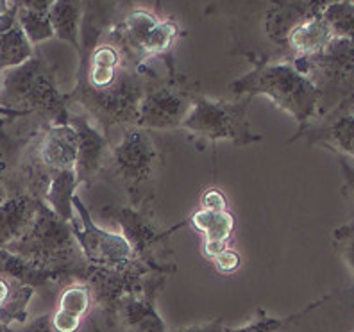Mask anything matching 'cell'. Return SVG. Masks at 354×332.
Masks as SVG:
<instances>
[{
    "instance_id": "cell-29",
    "label": "cell",
    "mask_w": 354,
    "mask_h": 332,
    "mask_svg": "<svg viewBox=\"0 0 354 332\" xmlns=\"http://www.w3.org/2000/svg\"><path fill=\"white\" fill-rule=\"evenodd\" d=\"M333 246L342 257V261L354 273V215L351 222L338 225L337 229L333 231Z\"/></svg>"
},
{
    "instance_id": "cell-26",
    "label": "cell",
    "mask_w": 354,
    "mask_h": 332,
    "mask_svg": "<svg viewBox=\"0 0 354 332\" xmlns=\"http://www.w3.org/2000/svg\"><path fill=\"white\" fill-rule=\"evenodd\" d=\"M328 298H329V295L324 298H320V300H317V302L310 304L306 309L299 311V313H294V315H288V316H270L265 309H256L254 318H252L249 324L242 325V327H236V329H225V331L227 332H277V331H281V329H285L286 325L294 324L295 320H299L301 316H306L310 311H313V309H317V307L322 306V304H324Z\"/></svg>"
},
{
    "instance_id": "cell-4",
    "label": "cell",
    "mask_w": 354,
    "mask_h": 332,
    "mask_svg": "<svg viewBox=\"0 0 354 332\" xmlns=\"http://www.w3.org/2000/svg\"><path fill=\"white\" fill-rule=\"evenodd\" d=\"M152 74L140 66L126 63L113 84L95 90V88L75 84L68 95L70 106H77L86 113L97 126L108 134L113 127H133L138 120V109L147 88L151 86Z\"/></svg>"
},
{
    "instance_id": "cell-11",
    "label": "cell",
    "mask_w": 354,
    "mask_h": 332,
    "mask_svg": "<svg viewBox=\"0 0 354 332\" xmlns=\"http://www.w3.org/2000/svg\"><path fill=\"white\" fill-rule=\"evenodd\" d=\"M74 209L77 218L72 224V229L88 264L115 268L129 264L134 259H138L124 234L102 229L93 222L91 213L88 211L86 204L82 202L79 195L74 197Z\"/></svg>"
},
{
    "instance_id": "cell-25",
    "label": "cell",
    "mask_w": 354,
    "mask_h": 332,
    "mask_svg": "<svg viewBox=\"0 0 354 332\" xmlns=\"http://www.w3.org/2000/svg\"><path fill=\"white\" fill-rule=\"evenodd\" d=\"M0 273L15 277L18 281L26 282V284L32 286L36 289L48 284V282L63 284V279H61L59 273L38 268L36 264L29 263L27 259L13 254L8 248H0Z\"/></svg>"
},
{
    "instance_id": "cell-42",
    "label": "cell",
    "mask_w": 354,
    "mask_h": 332,
    "mask_svg": "<svg viewBox=\"0 0 354 332\" xmlns=\"http://www.w3.org/2000/svg\"><path fill=\"white\" fill-rule=\"evenodd\" d=\"M349 2H354V0H349Z\"/></svg>"
},
{
    "instance_id": "cell-3",
    "label": "cell",
    "mask_w": 354,
    "mask_h": 332,
    "mask_svg": "<svg viewBox=\"0 0 354 332\" xmlns=\"http://www.w3.org/2000/svg\"><path fill=\"white\" fill-rule=\"evenodd\" d=\"M6 248L38 268L59 273L63 284L75 281L86 266L72 224L59 218L45 202L39 206L27 233Z\"/></svg>"
},
{
    "instance_id": "cell-40",
    "label": "cell",
    "mask_w": 354,
    "mask_h": 332,
    "mask_svg": "<svg viewBox=\"0 0 354 332\" xmlns=\"http://www.w3.org/2000/svg\"><path fill=\"white\" fill-rule=\"evenodd\" d=\"M0 332H13V329L8 327V325H2V324H0Z\"/></svg>"
},
{
    "instance_id": "cell-18",
    "label": "cell",
    "mask_w": 354,
    "mask_h": 332,
    "mask_svg": "<svg viewBox=\"0 0 354 332\" xmlns=\"http://www.w3.org/2000/svg\"><path fill=\"white\" fill-rule=\"evenodd\" d=\"M41 204V200L27 193L8 195L0 202V248H6L27 233Z\"/></svg>"
},
{
    "instance_id": "cell-39",
    "label": "cell",
    "mask_w": 354,
    "mask_h": 332,
    "mask_svg": "<svg viewBox=\"0 0 354 332\" xmlns=\"http://www.w3.org/2000/svg\"><path fill=\"white\" fill-rule=\"evenodd\" d=\"M11 120H13V118H11V117H0V129H4V127L8 126V124Z\"/></svg>"
},
{
    "instance_id": "cell-33",
    "label": "cell",
    "mask_w": 354,
    "mask_h": 332,
    "mask_svg": "<svg viewBox=\"0 0 354 332\" xmlns=\"http://www.w3.org/2000/svg\"><path fill=\"white\" fill-rule=\"evenodd\" d=\"M13 332H56L50 324V313L48 315H41L38 318L30 320V322H26L22 329Z\"/></svg>"
},
{
    "instance_id": "cell-34",
    "label": "cell",
    "mask_w": 354,
    "mask_h": 332,
    "mask_svg": "<svg viewBox=\"0 0 354 332\" xmlns=\"http://www.w3.org/2000/svg\"><path fill=\"white\" fill-rule=\"evenodd\" d=\"M227 327H224V322L222 318H215L207 324H199V325H190V327H183L176 332H227Z\"/></svg>"
},
{
    "instance_id": "cell-30",
    "label": "cell",
    "mask_w": 354,
    "mask_h": 332,
    "mask_svg": "<svg viewBox=\"0 0 354 332\" xmlns=\"http://www.w3.org/2000/svg\"><path fill=\"white\" fill-rule=\"evenodd\" d=\"M213 266L218 273H224V275H229V273H234L242 264V257L233 248H224L221 254L216 255L215 259H212Z\"/></svg>"
},
{
    "instance_id": "cell-28",
    "label": "cell",
    "mask_w": 354,
    "mask_h": 332,
    "mask_svg": "<svg viewBox=\"0 0 354 332\" xmlns=\"http://www.w3.org/2000/svg\"><path fill=\"white\" fill-rule=\"evenodd\" d=\"M17 18L22 30L26 32L27 39L35 47L45 43L48 39L56 38L48 13H41V11H35V9L17 8Z\"/></svg>"
},
{
    "instance_id": "cell-10",
    "label": "cell",
    "mask_w": 354,
    "mask_h": 332,
    "mask_svg": "<svg viewBox=\"0 0 354 332\" xmlns=\"http://www.w3.org/2000/svg\"><path fill=\"white\" fill-rule=\"evenodd\" d=\"M151 273L156 272L140 259L115 268L91 266L86 263L75 281H82L90 286L99 315L106 320L109 327H113L117 325V307L122 298L140 291Z\"/></svg>"
},
{
    "instance_id": "cell-21",
    "label": "cell",
    "mask_w": 354,
    "mask_h": 332,
    "mask_svg": "<svg viewBox=\"0 0 354 332\" xmlns=\"http://www.w3.org/2000/svg\"><path fill=\"white\" fill-rule=\"evenodd\" d=\"M35 56V45L27 39L17 18V8L0 14V72L22 65Z\"/></svg>"
},
{
    "instance_id": "cell-12",
    "label": "cell",
    "mask_w": 354,
    "mask_h": 332,
    "mask_svg": "<svg viewBox=\"0 0 354 332\" xmlns=\"http://www.w3.org/2000/svg\"><path fill=\"white\" fill-rule=\"evenodd\" d=\"M68 124L77 134V181L79 184H91L100 173H104L111 155V145L104 130L82 109L75 111L74 106H70Z\"/></svg>"
},
{
    "instance_id": "cell-17",
    "label": "cell",
    "mask_w": 354,
    "mask_h": 332,
    "mask_svg": "<svg viewBox=\"0 0 354 332\" xmlns=\"http://www.w3.org/2000/svg\"><path fill=\"white\" fill-rule=\"evenodd\" d=\"M41 163L50 172L75 170L77 163V134L70 124H56L45 127L36 141Z\"/></svg>"
},
{
    "instance_id": "cell-7",
    "label": "cell",
    "mask_w": 354,
    "mask_h": 332,
    "mask_svg": "<svg viewBox=\"0 0 354 332\" xmlns=\"http://www.w3.org/2000/svg\"><path fill=\"white\" fill-rule=\"evenodd\" d=\"M294 63L319 88V118L340 108L354 93V43L351 39L335 36L324 50L304 59H294Z\"/></svg>"
},
{
    "instance_id": "cell-20",
    "label": "cell",
    "mask_w": 354,
    "mask_h": 332,
    "mask_svg": "<svg viewBox=\"0 0 354 332\" xmlns=\"http://www.w3.org/2000/svg\"><path fill=\"white\" fill-rule=\"evenodd\" d=\"M335 38L331 27L326 22L322 13L313 18H308L306 22L295 27L286 38V59H304L324 50L328 43Z\"/></svg>"
},
{
    "instance_id": "cell-35",
    "label": "cell",
    "mask_w": 354,
    "mask_h": 332,
    "mask_svg": "<svg viewBox=\"0 0 354 332\" xmlns=\"http://www.w3.org/2000/svg\"><path fill=\"white\" fill-rule=\"evenodd\" d=\"M56 0H11V6L15 8H26L35 9V11H41V13H48V9L52 8Z\"/></svg>"
},
{
    "instance_id": "cell-19",
    "label": "cell",
    "mask_w": 354,
    "mask_h": 332,
    "mask_svg": "<svg viewBox=\"0 0 354 332\" xmlns=\"http://www.w3.org/2000/svg\"><path fill=\"white\" fill-rule=\"evenodd\" d=\"M186 222L204 236L203 255L209 261L215 259L224 248H227L229 240L234 233V216L227 209L207 211L199 207Z\"/></svg>"
},
{
    "instance_id": "cell-31",
    "label": "cell",
    "mask_w": 354,
    "mask_h": 332,
    "mask_svg": "<svg viewBox=\"0 0 354 332\" xmlns=\"http://www.w3.org/2000/svg\"><path fill=\"white\" fill-rule=\"evenodd\" d=\"M201 209L207 211H225L227 209V199L221 190L209 188L201 195Z\"/></svg>"
},
{
    "instance_id": "cell-27",
    "label": "cell",
    "mask_w": 354,
    "mask_h": 332,
    "mask_svg": "<svg viewBox=\"0 0 354 332\" xmlns=\"http://www.w3.org/2000/svg\"><path fill=\"white\" fill-rule=\"evenodd\" d=\"M322 17L331 27L337 38L351 39L354 43V2L349 0H331L324 9Z\"/></svg>"
},
{
    "instance_id": "cell-24",
    "label": "cell",
    "mask_w": 354,
    "mask_h": 332,
    "mask_svg": "<svg viewBox=\"0 0 354 332\" xmlns=\"http://www.w3.org/2000/svg\"><path fill=\"white\" fill-rule=\"evenodd\" d=\"M82 17L81 0H56L48 9L54 36L65 43L72 45L77 52H81V41H79V26Z\"/></svg>"
},
{
    "instance_id": "cell-16",
    "label": "cell",
    "mask_w": 354,
    "mask_h": 332,
    "mask_svg": "<svg viewBox=\"0 0 354 332\" xmlns=\"http://www.w3.org/2000/svg\"><path fill=\"white\" fill-rule=\"evenodd\" d=\"M44 129V126L29 117L13 118L4 129H0V202L9 195L24 150L30 139Z\"/></svg>"
},
{
    "instance_id": "cell-13",
    "label": "cell",
    "mask_w": 354,
    "mask_h": 332,
    "mask_svg": "<svg viewBox=\"0 0 354 332\" xmlns=\"http://www.w3.org/2000/svg\"><path fill=\"white\" fill-rule=\"evenodd\" d=\"M163 273H151L142 289L120 300L117 307V324L127 332H170L158 313V295L165 289Z\"/></svg>"
},
{
    "instance_id": "cell-32",
    "label": "cell",
    "mask_w": 354,
    "mask_h": 332,
    "mask_svg": "<svg viewBox=\"0 0 354 332\" xmlns=\"http://www.w3.org/2000/svg\"><path fill=\"white\" fill-rule=\"evenodd\" d=\"M338 157H340L342 173H344V188H342V193L346 195L354 207V164H351L347 161V157H342V155H338Z\"/></svg>"
},
{
    "instance_id": "cell-8",
    "label": "cell",
    "mask_w": 354,
    "mask_h": 332,
    "mask_svg": "<svg viewBox=\"0 0 354 332\" xmlns=\"http://www.w3.org/2000/svg\"><path fill=\"white\" fill-rule=\"evenodd\" d=\"M104 211L115 224L120 225V233L129 242L134 255L142 263L152 268L156 273H163V275H170V273L176 272V264L165 263L161 255H163V251H167L169 237L188 222L185 220L181 224L165 229L158 224L149 206L134 207L131 204H127V206H108L104 207Z\"/></svg>"
},
{
    "instance_id": "cell-2",
    "label": "cell",
    "mask_w": 354,
    "mask_h": 332,
    "mask_svg": "<svg viewBox=\"0 0 354 332\" xmlns=\"http://www.w3.org/2000/svg\"><path fill=\"white\" fill-rule=\"evenodd\" d=\"M236 97L263 95L297 121V133H303L320 115V91L317 84L295 65L294 61L259 63L243 77L229 84Z\"/></svg>"
},
{
    "instance_id": "cell-1",
    "label": "cell",
    "mask_w": 354,
    "mask_h": 332,
    "mask_svg": "<svg viewBox=\"0 0 354 332\" xmlns=\"http://www.w3.org/2000/svg\"><path fill=\"white\" fill-rule=\"evenodd\" d=\"M0 106L44 127L68 124L70 118L68 95L57 86L56 70L36 52L22 65L0 72Z\"/></svg>"
},
{
    "instance_id": "cell-23",
    "label": "cell",
    "mask_w": 354,
    "mask_h": 332,
    "mask_svg": "<svg viewBox=\"0 0 354 332\" xmlns=\"http://www.w3.org/2000/svg\"><path fill=\"white\" fill-rule=\"evenodd\" d=\"M77 173L75 170H57L50 173L47 193L44 202L68 224H74L77 215L74 209V197L77 195L79 188Z\"/></svg>"
},
{
    "instance_id": "cell-36",
    "label": "cell",
    "mask_w": 354,
    "mask_h": 332,
    "mask_svg": "<svg viewBox=\"0 0 354 332\" xmlns=\"http://www.w3.org/2000/svg\"><path fill=\"white\" fill-rule=\"evenodd\" d=\"M11 9V0H0V14Z\"/></svg>"
},
{
    "instance_id": "cell-14",
    "label": "cell",
    "mask_w": 354,
    "mask_h": 332,
    "mask_svg": "<svg viewBox=\"0 0 354 332\" xmlns=\"http://www.w3.org/2000/svg\"><path fill=\"white\" fill-rule=\"evenodd\" d=\"M299 138L306 139L308 145L324 147L354 161V113L349 109H335L310 124L303 133L294 134L290 143Z\"/></svg>"
},
{
    "instance_id": "cell-37",
    "label": "cell",
    "mask_w": 354,
    "mask_h": 332,
    "mask_svg": "<svg viewBox=\"0 0 354 332\" xmlns=\"http://www.w3.org/2000/svg\"><path fill=\"white\" fill-rule=\"evenodd\" d=\"M338 109H349V111L354 113V99H349L347 102H344Z\"/></svg>"
},
{
    "instance_id": "cell-15",
    "label": "cell",
    "mask_w": 354,
    "mask_h": 332,
    "mask_svg": "<svg viewBox=\"0 0 354 332\" xmlns=\"http://www.w3.org/2000/svg\"><path fill=\"white\" fill-rule=\"evenodd\" d=\"M331 0H272L265 13V35L285 52L286 38L308 18L322 13Z\"/></svg>"
},
{
    "instance_id": "cell-5",
    "label": "cell",
    "mask_w": 354,
    "mask_h": 332,
    "mask_svg": "<svg viewBox=\"0 0 354 332\" xmlns=\"http://www.w3.org/2000/svg\"><path fill=\"white\" fill-rule=\"evenodd\" d=\"M160 152L156 148L147 129L138 126L124 129L120 143L111 148V155L104 172L129 197L134 207H145L154 195V179L160 166Z\"/></svg>"
},
{
    "instance_id": "cell-9",
    "label": "cell",
    "mask_w": 354,
    "mask_h": 332,
    "mask_svg": "<svg viewBox=\"0 0 354 332\" xmlns=\"http://www.w3.org/2000/svg\"><path fill=\"white\" fill-rule=\"evenodd\" d=\"M195 99V86L185 77H154L140 102L136 126L147 130L177 129L190 115Z\"/></svg>"
},
{
    "instance_id": "cell-22",
    "label": "cell",
    "mask_w": 354,
    "mask_h": 332,
    "mask_svg": "<svg viewBox=\"0 0 354 332\" xmlns=\"http://www.w3.org/2000/svg\"><path fill=\"white\" fill-rule=\"evenodd\" d=\"M35 291L36 288L32 286L0 273V324L8 327H13L15 324H26L30 298L35 297Z\"/></svg>"
},
{
    "instance_id": "cell-41",
    "label": "cell",
    "mask_w": 354,
    "mask_h": 332,
    "mask_svg": "<svg viewBox=\"0 0 354 332\" xmlns=\"http://www.w3.org/2000/svg\"><path fill=\"white\" fill-rule=\"evenodd\" d=\"M349 99H354V93H353V95H351V97H349ZM349 99H347V100H349ZM347 100H346V102H347Z\"/></svg>"
},
{
    "instance_id": "cell-38",
    "label": "cell",
    "mask_w": 354,
    "mask_h": 332,
    "mask_svg": "<svg viewBox=\"0 0 354 332\" xmlns=\"http://www.w3.org/2000/svg\"><path fill=\"white\" fill-rule=\"evenodd\" d=\"M0 117H11V118H18L17 115H15V113L8 111V109H4V108H2V106H0Z\"/></svg>"
},
{
    "instance_id": "cell-6",
    "label": "cell",
    "mask_w": 354,
    "mask_h": 332,
    "mask_svg": "<svg viewBox=\"0 0 354 332\" xmlns=\"http://www.w3.org/2000/svg\"><path fill=\"white\" fill-rule=\"evenodd\" d=\"M254 97L240 95L236 100H213L197 95L181 129L206 141H231L236 147L254 145L263 136L254 133L247 113Z\"/></svg>"
}]
</instances>
